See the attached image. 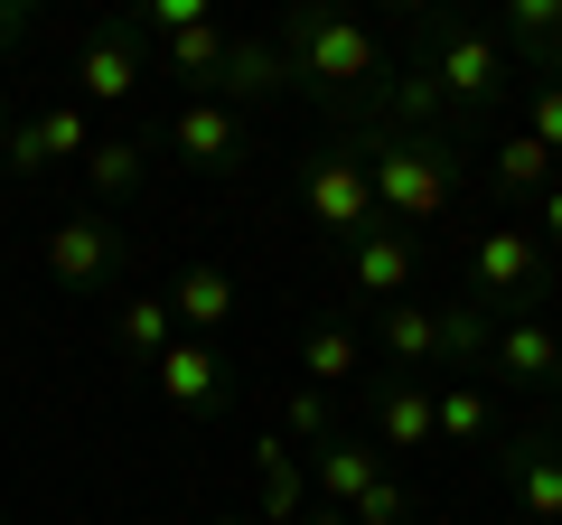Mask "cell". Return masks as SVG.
<instances>
[{"label": "cell", "instance_id": "cell-1", "mask_svg": "<svg viewBox=\"0 0 562 525\" xmlns=\"http://www.w3.org/2000/svg\"><path fill=\"white\" fill-rule=\"evenodd\" d=\"M272 47L291 66V85H310V94H375L384 85V47L347 10H291Z\"/></svg>", "mask_w": 562, "mask_h": 525}, {"label": "cell", "instance_id": "cell-2", "mask_svg": "<svg viewBox=\"0 0 562 525\" xmlns=\"http://www.w3.org/2000/svg\"><path fill=\"white\" fill-rule=\"evenodd\" d=\"M366 150V179H375V216L384 225H441L450 216V188H460V169H450V150L431 142V132H375Z\"/></svg>", "mask_w": 562, "mask_h": 525}, {"label": "cell", "instance_id": "cell-3", "mask_svg": "<svg viewBox=\"0 0 562 525\" xmlns=\"http://www.w3.org/2000/svg\"><path fill=\"white\" fill-rule=\"evenodd\" d=\"M422 76L441 85L450 113H479V103L506 94V38L479 20H431L422 29Z\"/></svg>", "mask_w": 562, "mask_h": 525}, {"label": "cell", "instance_id": "cell-4", "mask_svg": "<svg viewBox=\"0 0 562 525\" xmlns=\"http://www.w3.org/2000/svg\"><path fill=\"white\" fill-rule=\"evenodd\" d=\"M301 206H310V225L319 235H338V244H357V235H375V179H366V150L357 142H328V150H310L301 160Z\"/></svg>", "mask_w": 562, "mask_h": 525}, {"label": "cell", "instance_id": "cell-5", "mask_svg": "<svg viewBox=\"0 0 562 525\" xmlns=\"http://www.w3.org/2000/svg\"><path fill=\"white\" fill-rule=\"evenodd\" d=\"M375 338H384V357H394V376H422V366H441V357H479L487 320H479V310L394 301V310H375Z\"/></svg>", "mask_w": 562, "mask_h": 525}, {"label": "cell", "instance_id": "cell-6", "mask_svg": "<svg viewBox=\"0 0 562 525\" xmlns=\"http://www.w3.org/2000/svg\"><path fill=\"white\" fill-rule=\"evenodd\" d=\"M469 282H479V301H516V310H535L543 301V282H553V254H543V235L535 225H487L479 244H469Z\"/></svg>", "mask_w": 562, "mask_h": 525}, {"label": "cell", "instance_id": "cell-7", "mask_svg": "<svg viewBox=\"0 0 562 525\" xmlns=\"http://www.w3.org/2000/svg\"><path fill=\"white\" fill-rule=\"evenodd\" d=\"M38 262H47V282H57V291H103L122 272V225L103 216V206H76V216L47 225Z\"/></svg>", "mask_w": 562, "mask_h": 525}, {"label": "cell", "instance_id": "cell-8", "mask_svg": "<svg viewBox=\"0 0 562 525\" xmlns=\"http://www.w3.org/2000/svg\"><path fill=\"white\" fill-rule=\"evenodd\" d=\"M85 150H94V113L66 94V103H47V113L10 122V150H0V169H10V179H38V169H57V160H85Z\"/></svg>", "mask_w": 562, "mask_h": 525}, {"label": "cell", "instance_id": "cell-9", "mask_svg": "<svg viewBox=\"0 0 562 525\" xmlns=\"http://www.w3.org/2000/svg\"><path fill=\"white\" fill-rule=\"evenodd\" d=\"M140 94V38H132V20H103L94 38L76 47V103L85 113H113V103H132Z\"/></svg>", "mask_w": 562, "mask_h": 525}, {"label": "cell", "instance_id": "cell-10", "mask_svg": "<svg viewBox=\"0 0 562 525\" xmlns=\"http://www.w3.org/2000/svg\"><path fill=\"white\" fill-rule=\"evenodd\" d=\"M413 272H422V244L403 235V225H375V235L347 244V291H357V301H375V310L413 301Z\"/></svg>", "mask_w": 562, "mask_h": 525}, {"label": "cell", "instance_id": "cell-11", "mask_svg": "<svg viewBox=\"0 0 562 525\" xmlns=\"http://www.w3.org/2000/svg\"><path fill=\"white\" fill-rule=\"evenodd\" d=\"M169 150H179L188 169H216V179H225V169H244V150H254V142H244V113H235V103L198 94V103L169 113Z\"/></svg>", "mask_w": 562, "mask_h": 525}, {"label": "cell", "instance_id": "cell-12", "mask_svg": "<svg viewBox=\"0 0 562 525\" xmlns=\"http://www.w3.org/2000/svg\"><path fill=\"white\" fill-rule=\"evenodd\" d=\"M487 366H497L506 384H553L562 376V328L535 320V310H516V320L487 328Z\"/></svg>", "mask_w": 562, "mask_h": 525}, {"label": "cell", "instance_id": "cell-13", "mask_svg": "<svg viewBox=\"0 0 562 525\" xmlns=\"http://www.w3.org/2000/svg\"><path fill=\"white\" fill-rule=\"evenodd\" d=\"M366 413H375V450H384V460H394V450H431V442H441V432H431V384H422V376H375Z\"/></svg>", "mask_w": 562, "mask_h": 525}, {"label": "cell", "instance_id": "cell-14", "mask_svg": "<svg viewBox=\"0 0 562 525\" xmlns=\"http://www.w3.org/2000/svg\"><path fill=\"white\" fill-rule=\"evenodd\" d=\"M150 376H160V404H169V413H216V404H225V357H216V338H179Z\"/></svg>", "mask_w": 562, "mask_h": 525}, {"label": "cell", "instance_id": "cell-15", "mask_svg": "<svg viewBox=\"0 0 562 525\" xmlns=\"http://www.w3.org/2000/svg\"><path fill=\"white\" fill-rule=\"evenodd\" d=\"M375 479H384V450L357 442V432H338V442L310 450V488H319V506H357Z\"/></svg>", "mask_w": 562, "mask_h": 525}, {"label": "cell", "instance_id": "cell-16", "mask_svg": "<svg viewBox=\"0 0 562 525\" xmlns=\"http://www.w3.org/2000/svg\"><path fill=\"white\" fill-rule=\"evenodd\" d=\"M254 479H262V525H301L310 516V460L281 442V432L254 442Z\"/></svg>", "mask_w": 562, "mask_h": 525}, {"label": "cell", "instance_id": "cell-17", "mask_svg": "<svg viewBox=\"0 0 562 525\" xmlns=\"http://www.w3.org/2000/svg\"><path fill=\"white\" fill-rule=\"evenodd\" d=\"M487 179H497V198H506V216H516V206H535L543 188L562 179V160H553V150H543L535 132H525V122H516V132H506L497 150H487Z\"/></svg>", "mask_w": 562, "mask_h": 525}, {"label": "cell", "instance_id": "cell-18", "mask_svg": "<svg viewBox=\"0 0 562 525\" xmlns=\"http://www.w3.org/2000/svg\"><path fill=\"white\" fill-rule=\"evenodd\" d=\"M281 85H291L281 47H272V38H235V47H225V66H216V85H206V94H216V103H262V94H281Z\"/></svg>", "mask_w": 562, "mask_h": 525}, {"label": "cell", "instance_id": "cell-19", "mask_svg": "<svg viewBox=\"0 0 562 525\" xmlns=\"http://www.w3.org/2000/svg\"><path fill=\"white\" fill-rule=\"evenodd\" d=\"M169 310H179L188 338H216V328L235 320V272H216V262H188L179 282H169Z\"/></svg>", "mask_w": 562, "mask_h": 525}, {"label": "cell", "instance_id": "cell-20", "mask_svg": "<svg viewBox=\"0 0 562 525\" xmlns=\"http://www.w3.org/2000/svg\"><path fill=\"white\" fill-rule=\"evenodd\" d=\"M506 469H516V506H525V525H562V450H543V442H506Z\"/></svg>", "mask_w": 562, "mask_h": 525}, {"label": "cell", "instance_id": "cell-21", "mask_svg": "<svg viewBox=\"0 0 562 525\" xmlns=\"http://www.w3.org/2000/svg\"><path fill=\"white\" fill-rule=\"evenodd\" d=\"M113 338H122V357L160 366L169 347H179V310H169V291H132V301H122V320H113Z\"/></svg>", "mask_w": 562, "mask_h": 525}, {"label": "cell", "instance_id": "cell-22", "mask_svg": "<svg viewBox=\"0 0 562 525\" xmlns=\"http://www.w3.org/2000/svg\"><path fill=\"white\" fill-rule=\"evenodd\" d=\"M506 57H535L543 76H562V0H506Z\"/></svg>", "mask_w": 562, "mask_h": 525}, {"label": "cell", "instance_id": "cell-23", "mask_svg": "<svg viewBox=\"0 0 562 525\" xmlns=\"http://www.w3.org/2000/svg\"><path fill=\"white\" fill-rule=\"evenodd\" d=\"M357 366H366V338H357L347 320H319V328L301 338V376L319 384V394H338V384H357Z\"/></svg>", "mask_w": 562, "mask_h": 525}, {"label": "cell", "instance_id": "cell-24", "mask_svg": "<svg viewBox=\"0 0 562 525\" xmlns=\"http://www.w3.org/2000/svg\"><path fill=\"white\" fill-rule=\"evenodd\" d=\"M140 179H150V150H140L132 132H113V142L85 150V188H94V198H132Z\"/></svg>", "mask_w": 562, "mask_h": 525}, {"label": "cell", "instance_id": "cell-25", "mask_svg": "<svg viewBox=\"0 0 562 525\" xmlns=\"http://www.w3.org/2000/svg\"><path fill=\"white\" fill-rule=\"evenodd\" d=\"M225 29L216 20H198V29H179V38H160V57H169V76H188V85H216V66H225Z\"/></svg>", "mask_w": 562, "mask_h": 525}, {"label": "cell", "instance_id": "cell-26", "mask_svg": "<svg viewBox=\"0 0 562 525\" xmlns=\"http://www.w3.org/2000/svg\"><path fill=\"white\" fill-rule=\"evenodd\" d=\"M431 432L441 442H487V394L479 384H441L431 394Z\"/></svg>", "mask_w": 562, "mask_h": 525}, {"label": "cell", "instance_id": "cell-27", "mask_svg": "<svg viewBox=\"0 0 562 525\" xmlns=\"http://www.w3.org/2000/svg\"><path fill=\"white\" fill-rule=\"evenodd\" d=\"M281 442H338V432H328V394H319V384H301V394L281 404Z\"/></svg>", "mask_w": 562, "mask_h": 525}, {"label": "cell", "instance_id": "cell-28", "mask_svg": "<svg viewBox=\"0 0 562 525\" xmlns=\"http://www.w3.org/2000/svg\"><path fill=\"white\" fill-rule=\"evenodd\" d=\"M347 516H357V525H403V516H413V488H403V479H394V469H384V479H375V488H366V498H357V506H347Z\"/></svg>", "mask_w": 562, "mask_h": 525}, {"label": "cell", "instance_id": "cell-29", "mask_svg": "<svg viewBox=\"0 0 562 525\" xmlns=\"http://www.w3.org/2000/svg\"><path fill=\"white\" fill-rule=\"evenodd\" d=\"M525 132L562 160V76H535V103H525Z\"/></svg>", "mask_w": 562, "mask_h": 525}, {"label": "cell", "instance_id": "cell-30", "mask_svg": "<svg viewBox=\"0 0 562 525\" xmlns=\"http://www.w3.org/2000/svg\"><path fill=\"white\" fill-rule=\"evenodd\" d=\"M535 235H543V254H553V244H562V179H553V188H543V198H535Z\"/></svg>", "mask_w": 562, "mask_h": 525}, {"label": "cell", "instance_id": "cell-31", "mask_svg": "<svg viewBox=\"0 0 562 525\" xmlns=\"http://www.w3.org/2000/svg\"><path fill=\"white\" fill-rule=\"evenodd\" d=\"M29 38V0H0V47H20Z\"/></svg>", "mask_w": 562, "mask_h": 525}, {"label": "cell", "instance_id": "cell-32", "mask_svg": "<svg viewBox=\"0 0 562 525\" xmlns=\"http://www.w3.org/2000/svg\"><path fill=\"white\" fill-rule=\"evenodd\" d=\"M301 525H357V516H347V506H310Z\"/></svg>", "mask_w": 562, "mask_h": 525}, {"label": "cell", "instance_id": "cell-33", "mask_svg": "<svg viewBox=\"0 0 562 525\" xmlns=\"http://www.w3.org/2000/svg\"><path fill=\"white\" fill-rule=\"evenodd\" d=\"M216 525H262V516H216Z\"/></svg>", "mask_w": 562, "mask_h": 525}, {"label": "cell", "instance_id": "cell-34", "mask_svg": "<svg viewBox=\"0 0 562 525\" xmlns=\"http://www.w3.org/2000/svg\"><path fill=\"white\" fill-rule=\"evenodd\" d=\"M0 150H10V122H0Z\"/></svg>", "mask_w": 562, "mask_h": 525}]
</instances>
